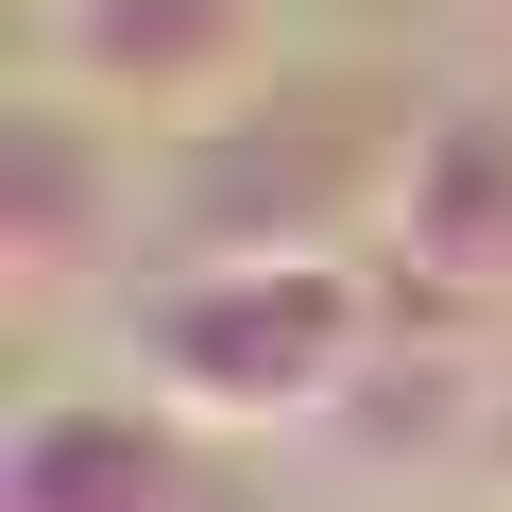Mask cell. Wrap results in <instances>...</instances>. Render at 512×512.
Wrapping results in <instances>:
<instances>
[{
    "label": "cell",
    "mask_w": 512,
    "mask_h": 512,
    "mask_svg": "<svg viewBox=\"0 0 512 512\" xmlns=\"http://www.w3.org/2000/svg\"><path fill=\"white\" fill-rule=\"evenodd\" d=\"M410 154H427L410 69H274L154 154V256H376Z\"/></svg>",
    "instance_id": "obj_1"
},
{
    "label": "cell",
    "mask_w": 512,
    "mask_h": 512,
    "mask_svg": "<svg viewBox=\"0 0 512 512\" xmlns=\"http://www.w3.org/2000/svg\"><path fill=\"white\" fill-rule=\"evenodd\" d=\"M393 291L376 256H154L120 274V376L222 444H325Z\"/></svg>",
    "instance_id": "obj_2"
},
{
    "label": "cell",
    "mask_w": 512,
    "mask_h": 512,
    "mask_svg": "<svg viewBox=\"0 0 512 512\" xmlns=\"http://www.w3.org/2000/svg\"><path fill=\"white\" fill-rule=\"evenodd\" d=\"M137 256H154V137H120L69 86H18V137H0V291L86 308Z\"/></svg>",
    "instance_id": "obj_3"
},
{
    "label": "cell",
    "mask_w": 512,
    "mask_h": 512,
    "mask_svg": "<svg viewBox=\"0 0 512 512\" xmlns=\"http://www.w3.org/2000/svg\"><path fill=\"white\" fill-rule=\"evenodd\" d=\"M0 512H274V478H256V444H222V427H188L120 376V393H35L18 410Z\"/></svg>",
    "instance_id": "obj_4"
},
{
    "label": "cell",
    "mask_w": 512,
    "mask_h": 512,
    "mask_svg": "<svg viewBox=\"0 0 512 512\" xmlns=\"http://www.w3.org/2000/svg\"><path fill=\"white\" fill-rule=\"evenodd\" d=\"M256 35H274V0H52V18H35V86H69V103H103L120 137L171 154L239 86H274Z\"/></svg>",
    "instance_id": "obj_5"
},
{
    "label": "cell",
    "mask_w": 512,
    "mask_h": 512,
    "mask_svg": "<svg viewBox=\"0 0 512 512\" xmlns=\"http://www.w3.org/2000/svg\"><path fill=\"white\" fill-rule=\"evenodd\" d=\"M495 359H512V325H427V308H393L376 325V359H359V393L325 410V478H359V495H478V427H495Z\"/></svg>",
    "instance_id": "obj_6"
},
{
    "label": "cell",
    "mask_w": 512,
    "mask_h": 512,
    "mask_svg": "<svg viewBox=\"0 0 512 512\" xmlns=\"http://www.w3.org/2000/svg\"><path fill=\"white\" fill-rule=\"evenodd\" d=\"M376 274L461 291V308L512 325V86H444L427 103V154H410V205L376 239Z\"/></svg>",
    "instance_id": "obj_7"
},
{
    "label": "cell",
    "mask_w": 512,
    "mask_h": 512,
    "mask_svg": "<svg viewBox=\"0 0 512 512\" xmlns=\"http://www.w3.org/2000/svg\"><path fill=\"white\" fill-rule=\"evenodd\" d=\"M478 495H512V359H495V427H478Z\"/></svg>",
    "instance_id": "obj_8"
}]
</instances>
